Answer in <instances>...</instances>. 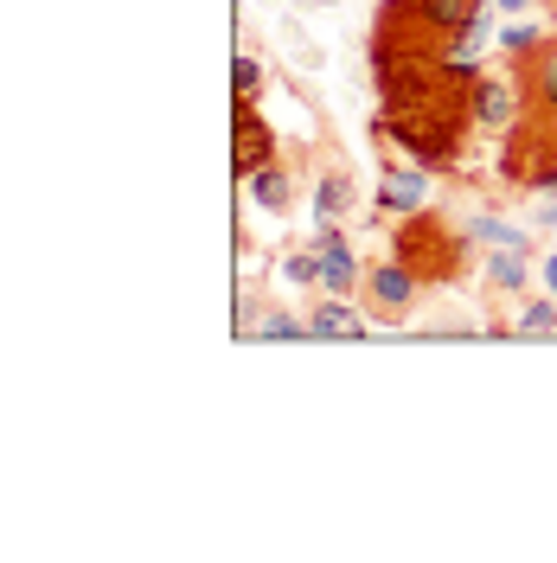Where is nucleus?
Listing matches in <instances>:
<instances>
[{
	"label": "nucleus",
	"instance_id": "obj_5",
	"mask_svg": "<svg viewBox=\"0 0 557 563\" xmlns=\"http://www.w3.org/2000/svg\"><path fill=\"white\" fill-rule=\"evenodd\" d=\"M520 97H525V115L557 129V38H545L532 58H520Z\"/></svg>",
	"mask_w": 557,
	"mask_h": 563
},
{
	"label": "nucleus",
	"instance_id": "obj_21",
	"mask_svg": "<svg viewBox=\"0 0 557 563\" xmlns=\"http://www.w3.org/2000/svg\"><path fill=\"white\" fill-rule=\"evenodd\" d=\"M538 224H545V231H551V238H557V192H551V199H545V211H538Z\"/></svg>",
	"mask_w": 557,
	"mask_h": 563
},
{
	"label": "nucleus",
	"instance_id": "obj_15",
	"mask_svg": "<svg viewBox=\"0 0 557 563\" xmlns=\"http://www.w3.org/2000/svg\"><path fill=\"white\" fill-rule=\"evenodd\" d=\"M545 26H538V20H513V26H506V33H500V52H506V58H513V65H520V58H532V52H538V45H545Z\"/></svg>",
	"mask_w": 557,
	"mask_h": 563
},
{
	"label": "nucleus",
	"instance_id": "obj_9",
	"mask_svg": "<svg viewBox=\"0 0 557 563\" xmlns=\"http://www.w3.org/2000/svg\"><path fill=\"white\" fill-rule=\"evenodd\" d=\"M314 256H320V288H327V295H347V288L365 282V263L352 256V244H347V231H340V224H320Z\"/></svg>",
	"mask_w": 557,
	"mask_h": 563
},
{
	"label": "nucleus",
	"instance_id": "obj_10",
	"mask_svg": "<svg viewBox=\"0 0 557 563\" xmlns=\"http://www.w3.org/2000/svg\"><path fill=\"white\" fill-rule=\"evenodd\" d=\"M244 192H250V206H256V211H276V218L295 206V179H288V167H282V161H270L263 174H250Z\"/></svg>",
	"mask_w": 557,
	"mask_h": 563
},
{
	"label": "nucleus",
	"instance_id": "obj_14",
	"mask_svg": "<svg viewBox=\"0 0 557 563\" xmlns=\"http://www.w3.org/2000/svg\"><path fill=\"white\" fill-rule=\"evenodd\" d=\"M525 282H532L525 250H488V288H500V295H520Z\"/></svg>",
	"mask_w": 557,
	"mask_h": 563
},
{
	"label": "nucleus",
	"instance_id": "obj_12",
	"mask_svg": "<svg viewBox=\"0 0 557 563\" xmlns=\"http://www.w3.org/2000/svg\"><path fill=\"white\" fill-rule=\"evenodd\" d=\"M308 333H314V340H359V333H365V320L334 295V301H320V308L308 314Z\"/></svg>",
	"mask_w": 557,
	"mask_h": 563
},
{
	"label": "nucleus",
	"instance_id": "obj_1",
	"mask_svg": "<svg viewBox=\"0 0 557 563\" xmlns=\"http://www.w3.org/2000/svg\"><path fill=\"white\" fill-rule=\"evenodd\" d=\"M488 0H379L372 58H449Z\"/></svg>",
	"mask_w": 557,
	"mask_h": 563
},
{
	"label": "nucleus",
	"instance_id": "obj_6",
	"mask_svg": "<svg viewBox=\"0 0 557 563\" xmlns=\"http://www.w3.org/2000/svg\"><path fill=\"white\" fill-rule=\"evenodd\" d=\"M417 295H423V282L411 276L397 256H391V263H365V301H372L384 320H404Z\"/></svg>",
	"mask_w": 557,
	"mask_h": 563
},
{
	"label": "nucleus",
	"instance_id": "obj_17",
	"mask_svg": "<svg viewBox=\"0 0 557 563\" xmlns=\"http://www.w3.org/2000/svg\"><path fill=\"white\" fill-rule=\"evenodd\" d=\"M231 84H238V103H256V97H263V65H256L250 52H238V58H231Z\"/></svg>",
	"mask_w": 557,
	"mask_h": 563
},
{
	"label": "nucleus",
	"instance_id": "obj_3",
	"mask_svg": "<svg viewBox=\"0 0 557 563\" xmlns=\"http://www.w3.org/2000/svg\"><path fill=\"white\" fill-rule=\"evenodd\" d=\"M468 231H455L443 224L436 211H411V218H397V231H391V256L423 282V288H449L474 269V256H468Z\"/></svg>",
	"mask_w": 557,
	"mask_h": 563
},
{
	"label": "nucleus",
	"instance_id": "obj_2",
	"mask_svg": "<svg viewBox=\"0 0 557 563\" xmlns=\"http://www.w3.org/2000/svg\"><path fill=\"white\" fill-rule=\"evenodd\" d=\"M474 129V109L468 103H436V109H379L372 135L379 147L411 154V167L423 174H455L461 167V141Z\"/></svg>",
	"mask_w": 557,
	"mask_h": 563
},
{
	"label": "nucleus",
	"instance_id": "obj_23",
	"mask_svg": "<svg viewBox=\"0 0 557 563\" xmlns=\"http://www.w3.org/2000/svg\"><path fill=\"white\" fill-rule=\"evenodd\" d=\"M551 192H557V186H551ZM551 192H545V199H551Z\"/></svg>",
	"mask_w": 557,
	"mask_h": 563
},
{
	"label": "nucleus",
	"instance_id": "obj_20",
	"mask_svg": "<svg viewBox=\"0 0 557 563\" xmlns=\"http://www.w3.org/2000/svg\"><path fill=\"white\" fill-rule=\"evenodd\" d=\"M493 7H500V13H513V20H520V13H532V7H538V0H493Z\"/></svg>",
	"mask_w": 557,
	"mask_h": 563
},
{
	"label": "nucleus",
	"instance_id": "obj_19",
	"mask_svg": "<svg viewBox=\"0 0 557 563\" xmlns=\"http://www.w3.org/2000/svg\"><path fill=\"white\" fill-rule=\"evenodd\" d=\"M256 333H263V340H302V333H308V320H295V314H270V320H256Z\"/></svg>",
	"mask_w": 557,
	"mask_h": 563
},
{
	"label": "nucleus",
	"instance_id": "obj_16",
	"mask_svg": "<svg viewBox=\"0 0 557 563\" xmlns=\"http://www.w3.org/2000/svg\"><path fill=\"white\" fill-rule=\"evenodd\" d=\"M513 333H557V295H545V301H525L520 320H513Z\"/></svg>",
	"mask_w": 557,
	"mask_h": 563
},
{
	"label": "nucleus",
	"instance_id": "obj_4",
	"mask_svg": "<svg viewBox=\"0 0 557 563\" xmlns=\"http://www.w3.org/2000/svg\"><path fill=\"white\" fill-rule=\"evenodd\" d=\"M270 161H276V129L263 122L256 103H238L231 109V174L250 179V174H263Z\"/></svg>",
	"mask_w": 557,
	"mask_h": 563
},
{
	"label": "nucleus",
	"instance_id": "obj_22",
	"mask_svg": "<svg viewBox=\"0 0 557 563\" xmlns=\"http://www.w3.org/2000/svg\"><path fill=\"white\" fill-rule=\"evenodd\" d=\"M545 288H551V295H557V250H551V256H545Z\"/></svg>",
	"mask_w": 557,
	"mask_h": 563
},
{
	"label": "nucleus",
	"instance_id": "obj_8",
	"mask_svg": "<svg viewBox=\"0 0 557 563\" xmlns=\"http://www.w3.org/2000/svg\"><path fill=\"white\" fill-rule=\"evenodd\" d=\"M372 206H379V218H411V211H423L429 206V174H423V167H397V161H384Z\"/></svg>",
	"mask_w": 557,
	"mask_h": 563
},
{
	"label": "nucleus",
	"instance_id": "obj_7",
	"mask_svg": "<svg viewBox=\"0 0 557 563\" xmlns=\"http://www.w3.org/2000/svg\"><path fill=\"white\" fill-rule=\"evenodd\" d=\"M468 109H474V129H488V135H506L513 122H520V84H506V77H474V90H468Z\"/></svg>",
	"mask_w": 557,
	"mask_h": 563
},
{
	"label": "nucleus",
	"instance_id": "obj_13",
	"mask_svg": "<svg viewBox=\"0 0 557 563\" xmlns=\"http://www.w3.org/2000/svg\"><path fill=\"white\" fill-rule=\"evenodd\" d=\"M461 231H468L481 250H532V238L513 231L506 218H493V211H468V224H461Z\"/></svg>",
	"mask_w": 557,
	"mask_h": 563
},
{
	"label": "nucleus",
	"instance_id": "obj_18",
	"mask_svg": "<svg viewBox=\"0 0 557 563\" xmlns=\"http://www.w3.org/2000/svg\"><path fill=\"white\" fill-rule=\"evenodd\" d=\"M282 282H295V288H314V282H320V256H314V250H295V256H282Z\"/></svg>",
	"mask_w": 557,
	"mask_h": 563
},
{
	"label": "nucleus",
	"instance_id": "obj_11",
	"mask_svg": "<svg viewBox=\"0 0 557 563\" xmlns=\"http://www.w3.org/2000/svg\"><path fill=\"white\" fill-rule=\"evenodd\" d=\"M352 211V179L347 174H320L314 179V231L320 224H340Z\"/></svg>",
	"mask_w": 557,
	"mask_h": 563
}]
</instances>
